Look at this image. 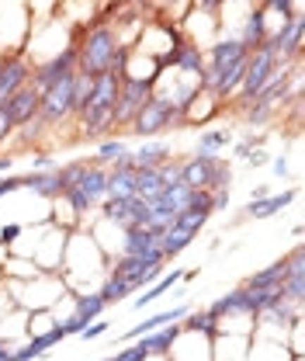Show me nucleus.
I'll use <instances>...</instances> for the list:
<instances>
[{
    "instance_id": "1",
    "label": "nucleus",
    "mask_w": 305,
    "mask_h": 361,
    "mask_svg": "<svg viewBox=\"0 0 305 361\" xmlns=\"http://www.w3.org/2000/svg\"><path fill=\"white\" fill-rule=\"evenodd\" d=\"M115 49H118V39H115V28L108 25H97L84 35V42L77 45V73L84 77H101L111 70V59H115Z\"/></svg>"
},
{
    "instance_id": "2",
    "label": "nucleus",
    "mask_w": 305,
    "mask_h": 361,
    "mask_svg": "<svg viewBox=\"0 0 305 361\" xmlns=\"http://www.w3.org/2000/svg\"><path fill=\"white\" fill-rule=\"evenodd\" d=\"M274 70H278V56H274V49H270V45L263 42L261 49H254V52L247 56V73H243V84H239V97L254 104V101H257V94L270 84Z\"/></svg>"
},
{
    "instance_id": "3",
    "label": "nucleus",
    "mask_w": 305,
    "mask_h": 361,
    "mask_svg": "<svg viewBox=\"0 0 305 361\" xmlns=\"http://www.w3.org/2000/svg\"><path fill=\"white\" fill-rule=\"evenodd\" d=\"M156 77H122L118 101H115V126H132V118L142 111V104L149 101V87Z\"/></svg>"
},
{
    "instance_id": "4",
    "label": "nucleus",
    "mask_w": 305,
    "mask_h": 361,
    "mask_svg": "<svg viewBox=\"0 0 305 361\" xmlns=\"http://www.w3.org/2000/svg\"><path fill=\"white\" fill-rule=\"evenodd\" d=\"M177 118V104L170 97H153L149 94V101L142 104V111L132 118V133L139 135H156L163 133V129H170V122Z\"/></svg>"
},
{
    "instance_id": "5",
    "label": "nucleus",
    "mask_w": 305,
    "mask_h": 361,
    "mask_svg": "<svg viewBox=\"0 0 305 361\" xmlns=\"http://www.w3.org/2000/svg\"><path fill=\"white\" fill-rule=\"evenodd\" d=\"M77 77V73H73ZM73 77H66V80H59L56 87H49L42 94V101H39V126H59L63 118H70L73 115Z\"/></svg>"
},
{
    "instance_id": "6",
    "label": "nucleus",
    "mask_w": 305,
    "mask_h": 361,
    "mask_svg": "<svg viewBox=\"0 0 305 361\" xmlns=\"http://www.w3.org/2000/svg\"><path fill=\"white\" fill-rule=\"evenodd\" d=\"M77 73V45H66L56 59H49L45 66L35 70V80H32V90H39L45 94L49 87H56L59 80H66V77H73Z\"/></svg>"
},
{
    "instance_id": "7",
    "label": "nucleus",
    "mask_w": 305,
    "mask_h": 361,
    "mask_svg": "<svg viewBox=\"0 0 305 361\" xmlns=\"http://www.w3.org/2000/svg\"><path fill=\"white\" fill-rule=\"evenodd\" d=\"M302 32H305V18L299 14V18L285 21L278 35H267V45H270L274 56H278V66H281L285 59H295V56H299V49H302Z\"/></svg>"
},
{
    "instance_id": "8",
    "label": "nucleus",
    "mask_w": 305,
    "mask_h": 361,
    "mask_svg": "<svg viewBox=\"0 0 305 361\" xmlns=\"http://www.w3.org/2000/svg\"><path fill=\"white\" fill-rule=\"evenodd\" d=\"M39 101H42V94L39 90L21 87L7 104H4V111H7V118H11V126H32L35 118H39Z\"/></svg>"
},
{
    "instance_id": "9",
    "label": "nucleus",
    "mask_w": 305,
    "mask_h": 361,
    "mask_svg": "<svg viewBox=\"0 0 305 361\" xmlns=\"http://www.w3.org/2000/svg\"><path fill=\"white\" fill-rule=\"evenodd\" d=\"M108 198H118V202L135 198V164H132V153L115 160V167L108 174Z\"/></svg>"
},
{
    "instance_id": "10",
    "label": "nucleus",
    "mask_w": 305,
    "mask_h": 361,
    "mask_svg": "<svg viewBox=\"0 0 305 361\" xmlns=\"http://www.w3.org/2000/svg\"><path fill=\"white\" fill-rule=\"evenodd\" d=\"M216 164H218V157H201V153H198L194 160L180 164V184L191 188V191H208Z\"/></svg>"
},
{
    "instance_id": "11",
    "label": "nucleus",
    "mask_w": 305,
    "mask_h": 361,
    "mask_svg": "<svg viewBox=\"0 0 305 361\" xmlns=\"http://www.w3.org/2000/svg\"><path fill=\"white\" fill-rule=\"evenodd\" d=\"M28 77H32V70H28L25 59H7V63H0V108L21 87H28Z\"/></svg>"
},
{
    "instance_id": "12",
    "label": "nucleus",
    "mask_w": 305,
    "mask_h": 361,
    "mask_svg": "<svg viewBox=\"0 0 305 361\" xmlns=\"http://www.w3.org/2000/svg\"><path fill=\"white\" fill-rule=\"evenodd\" d=\"M118 87H122V77L118 73H101V77H94L90 80V97H87V108H115V101H118ZM84 108V111H87Z\"/></svg>"
},
{
    "instance_id": "13",
    "label": "nucleus",
    "mask_w": 305,
    "mask_h": 361,
    "mask_svg": "<svg viewBox=\"0 0 305 361\" xmlns=\"http://www.w3.org/2000/svg\"><path fill=\"white\" fill-rule=\"evenodd\" d=\"M285 264H288V274H285V281H281V295H285V302H302L305 295V268H302V247H295L292 250V257H285Z\"/></svg>"
},
{
    "instance_id": "14",
    "label": "nucleus",
    "mask_w": 305,
    "mask_h": 361,
    "mask_svg": "<svg viewBox=\"0 0 305 361\" xmlns=\"http://www.w3.org/2000/svg\"><path fill=\"white\" fill-rule=\"evenodd\" d=\"M63 337H66V330H63V323H59V326L45 330V334H39V337H32L21 351H11V361H35L42 351H49L52 344H59Z\"/></svg>"
},
{
    "instance_id": "15",
    "label": "nucleus",
    "mask_w": 305,
    "mask_h": 361,
    "mask_svg": "<svg viewBox=\"0 0 305 361\" xmlns=\"http://www.w3.org/2000/svg\"><path fill=\"white\" fill-rule=\"evenodd\" d=\"M73 188H80L90 202L97 205V202L108 195V171H101L97 164H87V167H84V174H80V180H77Z\"/></svg>"
},
{
    "instance_id": "16",
    "label": "nucleus",
    "mask_w": 305,
    "mask_h": 361,
    "mask_svg": "<svg viewBox=\"0 0 305 361\" xmlns=\"http://www.w3.org/2000/svg\"><path fill=\"white\" fill-rule=\"evenodd\" d=\"M222 313H247L254 316V306H250V295H247V288H236V292H229V295H222L216 299L212 306H208V316L216 319Z\"/></svg>"
},
{
    "instance_id": "17",
    "label": "nucleus",
    "mask_w": 305,
    "mask_h": 361,
    "mask_svg": "<svg viewBox=\"0 0 305 361\" xmlns=\"http://www.w3.org/2000/svg\"><path fill=\"white\" fill-rule=\"evenodd\" d=\"M212 66L216 70H225V66H232V63H243L250 52H247V45L239 42V39H229V42H218V45H212Z\"/></svg>"
},
{
    "instance_id": "18",
    "label": "nucleus",
    "mask_w": 305,
    "mask_h": 361,
    "mask_svg": "<svg viewBox=\"0 0 305 361\" xmlns=\"http://www.w3.org/2000/svg\"><path fill=\"white\" fill-rule=\"evenodd\" d=\"M239 42L247 45V52H254V49H261L267 42V11L257 7L250 18H247V28H243V39Z\"/></svg>"
},
{
    "instance_id": "19",
    "label": "nucleus",
    "mask_w": 305,
    "mask_h": 361,
    "mask_svg": "<svg viewBox=\"0 0 305 361\" xmlns=\"http://www.w3.org/2000/svg\"><path fill=\"white\" fill-rule=\"evenodd\" d=\"M80 126H84V135H104L115 126V108H87V111H80Z\"/></svg>"
},
{
    "instance_id": "20",
    "label": "nucleus",
    "mask_w": 305,
    "mask_h": 361,
    "mask_svg": "<svg viewBox=\"0 0 305 361\" xmlns=\"http://www.w3.org/2000/svg\"><path fill=\"white\" fill-rule=\"evenodd\" d=\"M243 73H247V59H243V63H232V66H225V70H218L212 94H218V97L236 94V90H239V84H243Z\"/></svg>"
},
{
    "instance_id": "21",
    "label": "nucleus",
    "mask_w": 305,
    "mask_h": 361,
    "mask_svg": "<svg viewBox=\"0 0 305 361\" xmlns=\"http://www.w3.org/2000/svg\"><path fill=\"white\" fill-rule=\"evenodd\" d=\"M184 316H187V310H184V306H177V310H170V313H156V316H149V319H142L139 326H132L125 337H129V341L149 337V334H153V330H160L163 323H174V319H184Z\"/></svg>"
},
{
    "instance_id": "22",
    "label": "nucleus",
    "mask_w": 305,
    "mask_h": 361,
    "mask_svg": "<svg viewBox=\"0 0 305 361\" xmlns=\"http://www.w3.org/2000/svg\"><path fill=\"white\" fill-rule=\"evenodd\" d=\"M285 274H288V264H285V261H274L270 268L257 271V274H250L243 288H281Z\"/></svg>"
},
{
    "instance_id": "23",
    "label": "nucleus",
    "mask_w": 305,
    "mask_h": 361,
    "mask_svg": "<svg viewBox=\"0 0 305 361\" xmlns=\"http://www.w3.org/2000/svg\"><path fill=\"white\" fill-rule=\"evenodd\" d=\"M132 164H135V171H156V167L167 164V146L163 142H149L139 153H132Z\"/></svg>"
},
{
    "instance_id": "24",
    "label": "nucleus",
    "mask_w": 305,
    "mask_h": 361,
    "mask_svg": "<svg viewBox=\"0 0 305 361\" xmlns=\"http://www.w3.org/2000/svg\"><path fill=\"white\" fill-rule=\"evenodd\" d=\"M163 195V178L160 171H135V198L142 202H153Z\"/></svg>"
},
{
    "instance_id": "25",
    "label": "nucleus",
    "mask_w": 305,
    "mask_h": 361,
    "mask_svg": "<svg viewBox=\"0 0 305 361\" xmlns=\"http://www.w3.org/2000/svg\"><path fill=\"white\" fill-rule=\"evenodd\" d=\"M156 243H160V240H156V236H153L146 226L129 229V233H125V247H122L125 254H122V257H142V254H146L149 247H156Z\"/></svg>"
},
{
    "instance_id": "26",
    "label": "nucleus",
    "mask_w": 305,
    "mask_h": 361,
    "mask_svg": "<svg viewBox=\"0 0 305 361\" xmlns=\"http://www.w3.org/2000/svg\"><path fill=\"white\" fill-rule=\"evenodd\" d=\"M25 180V188H32L35 195H42V198H56V195H63V188H59V178H56V171H42V174H28Z\"/></svg>"
},
{
    "instance_id": "27",
    "label": "nucleus",
    "mask_w": 305,
    "mask_h": 361,
    "mask_svg": "<svg viewBox=\"0 0 305 361\" xmlns=\"http://www.w3.org/2000/svg\"><path fill=\"white\" fill-rule=\"evenodd\" d=\"M292 198H295V191H285V195H267L263 202H250V205H247V212H250L254 219H267V216L281 212Z\"/></svg>"
},
{
    "instance_id": "28",
    "label": "nucleus",
    "mask_w": 305,
    "mask_h": 361,
    "mask_svg": "<svg viewBox=\"0 0 305 361\" xmlns=\"http://www.w3.org/2000/svg\"><path fill=\"white\" fill-rule=\"evenodd\" d=\"M194 240V233H187V229H177V226H170L163 236H160V250H163V257H174V254H180L187 243Z\"/></svg>"
},
{
    "instance_id": "29",
    "label": "nucleus",
    "mask_w": 305,
    "mask_h": 361,
    "mask_svg": "<svg viewBox=\"0 0 305 361\" xmlns=\"http://www.w3.org/2000/svg\"><path fill=\"white\" fill-rule=\"evenodd\" d=\"M174 66H180L184 73H201V70H205V56H201L198 45H180V49H177Z\"/></svg>"
},
{
    "instance_id": "30",
    "label": "nucleus",
    "mask_w": 305,
    "mask_h": 361,
    "mask_svg": "<svg viewBox=\"0 0 305 361\" xmlns=\"http://www.w3.org/2000/svg\"><path fill=\"white\" fill-rule=\"evenodd\" d=\"M180 278H184V271H170L167 278H160V281H156V285H153L149 292H142V295L135 299V310H142V306H149V302H156V299H160V295H163L167 288H174V285H177V281H180Z\"/></svg>"
},
{
    "instance_id": "31",
    "label": "nucleus",
    "mask_w": 305,
    "mask_h": 361,
    "mask_svg": "<svg viewBox=\"0 0 305 361\" xmlns=\"http://www.w3.org/2000/svg\"><path fill=\"white\" fill-rule=\"evenodd\" d=\"M101 313H104V299L101 295H80L77 299V313L73 316H80L84 323H94Z\"/></svg>"
},
{
    "instance_id": "32",
    "label": "nucleus",
    "mask_w": 305,
    "mask_h": 361,
    "mask_svg": "<svg viewBox=\"0 0 305 361\" xmlns=\"http://www.w3.org/2000/svg\"><path fill=\"white\" fill-rule=\"evenodd\" d=\"M225 142H229V135L222 133V129H212V133H205L198 139V153L201 157H216L218 149H225Z\"/></svg>"
},
{
    "instance_id": "33",
    "label": "nucleus",
    "mask_w": 305,
    "mask_h": 361,
    "mask_svg": "<svg viewBox=\"0 0 305 361\" xmlns=\"http://www.w3.org/2000/svg\"><path fill=\"white\" fill-rule=\"evenodd\" d=\"M177 334H180V326H170V330H160V334H149V337H142L146 341V348H149V355H156V351H167L170 344L177 341Z\"/></svg>"
},
{
    "instance_id": "34",
    "label": "nucleus",
    "mask_w": 305,
    "mask_h": 361,
    "mask_svg": "<svg viewBox=\"0 0 305 361\" xmlns=\"http://www.w3.org/2000/svg\"><path fill=\"white\" fill-rule=\"evenodd\" d=\"M87 97H90V77L77 73L73 77V115H80L87 108Z\"/></svg>"
},
{
    "instance_id": "35",
    "label": "nucleus",
    "mask_w": 305,
    "mask_h": 361,
    "mask_svg": "<svg viewBox=\"0 0 305 361\" xmlns=\"http://www.w3.org/2000/svg\"><path fill=\"white\" fill-rule=\"evenodd\" d=\"M129 292H132V288H129V285H125V281H122V278H108V285H104V288H101L97 295L104 299V306H111V302H118V299H125Z\"/></svg>"
},
{
    "instance_id": "36",
    "label": "nucleus",
    "mask_w": 305,
    "mask_h": 361,
    "mask_svg": "<svg viewBox=\"0 0 305 361\" xmlns=\"http://www.w3.org/2000/svg\"><path fill=\"white\" fill-rule=\"evenodd\" d=\"M205 223H208V216H198V212H191V209H180L177 219H174L177 229H187V233H194V236H198V229Z\"/></svg>"
},
{
    "instance_id": "37",
    "label": "nucleus",
    "mask_w": 305,
    "mask_h": 361,
    "mask_svg": "<svg viewBox=\"0 0 305 361\" xmlns=\"http://www.w3.org/2000/svg\"><path fill=\"white\" fill-rule=\"evenodd\" d=\"M184 209H191V212H198V216H212V212H216V209H212V191H191V198H187Z\"/></svg>"
},
{
    "instance_id": "38",
    "label": "nucleus",
    "mask_w": 305,
    "mask_h": 361,
    "mask_svg": "<svg viewBox=\"0 0 305 361\" xmlns=\"http://www.w3.org/2000/svg\"><path fill=\"white\" fill-rule=\"evenodd\" d=\"M129 149H125V142L122 139H115V142H104L101 149H97V160L94 164H115L118 157H125Z\"/></svg>"
},
{
    "instance_id": "39",
    "label": "nucleus",
    "mask_w": 305,
    "mask_h": 361,
    "mask_svg": "<svg viewBox=\"0 0 305 361\" xmlns=\"http://www.w3.org/2000/svg\"><path fill=\"white\" fill-rule=\"evenodd\" d=\"M184 330H201V334H216V319L208 316V310H205V313H191V316H187V323H184Z\"/></svg>"
},
{
    "instance_id": "40",
    "label": "nucleus",
    "mask_w": 305,
    "mask_h": 361,
    "mask_svg": "<svg viewBox=\"0 0 305 361\" xmlns=\"http://www.w3.org/2000/svg\"><path fill=\"white\" fill-rule=\"evenodd\" d=\"M149 358V348H146V341L139 337V344H132V348H125V351H118L115 358H108V361H146Z\"/></svg>"
},
{
    "instance_id": "41",
    "label": "nucleus",
    "mask_w": 305,
    "mask_h": 361,
    "mask_svg": "<svg viewBox=\"0 0 305 361\" xmlns=\"http://www.w3.org/2000/svg\"><path fill=\"white\" fill-rule=\"evenodd\" d=\"M163 198H167V205H174L177 212L187 205V198H191V188H184V184H174V188H167L163 191Z\"/></svg>"
},
{
    "instance_id": "42",
    "label": "nucleus",
    "mask_w": 305,
    "mask_h": 361,
    "mask_svg": "<svg viewBox=\"0 0 305 361\" xmlns=\"http://www.w3.org/2000/svg\"><path fill=\"white\" fill-rule=\"evenodd\" d=\"M63 195L70 198V205H73L77 212H90V209H94V202H90V198L84 195V191H80V188H66Z\"/></svg>"
},
{
    "instance_id": "43",
    "label": "nucleus",
    "mask_w": 305,
    "mask_h": 361,
    "mask_svg": "<svg viewBox=\"0 0 305 361\" xmlns=\"http://www.w3.org/2000/svg\"><path fill=\"white\" fill-rule=\"evenodd\" d=\"M247 118H250V126H263V122L270 118V108H263V104H254Z\"/></svg>"
},
{
    "instance_id": "44",
    "label": "nucleus",
    "mask_w": 305,
    "mask_h": 361,
    "mask_svg": "<svg viewBox=\"0 0 305 361\" xmlns=\"http://www.w3.org/2000/svg\"><path fill=\"white\" fill-rule=\"evenodd\" d=\"M104 330H108V323H90V326H84L80 334H84V341H97Z\"/></svg>"
},
{
    "instance_id": "45",
    "label": "nucleus",
    "mask_w": 305,
    "mask_h": 361,
    "mask_svg": "<svg viewBox=\"0 0 305 361\" xmlns=\"http://www.w3.org/2000/svg\"><path fill=\"white\" fill-rule=\"evenodd\" d=\"M84 326H87V323H84V319H80V316H70V319H66V323H63V330H66V337H70V334H80V330H84Z\"/></svg>"
},
{
    "instance_id": "46",
    "label": "nucleus",
    "mask_w": 305,
    "mask_h": 361,
    "mask_svg": "<svg viewBox=\"0 0 305 361\" xmlns=\"http://www.w3.org/2000/svg\"><path fill=\"white\" fill-rule=\"evenodd\" d=\"M18 236H21V226L18 223H11V226L0 229V240H4V243H11V240H18Z\"/></svg>"
},
{
    "instance_id": "47",
    "label": "nucleus",
    "mask_w": 305,
    "mask_h": 361,
    "mask_svg": "<svg viewBox=\"0 0 305 361\" xmlns=\"http://www.w3.org/2000/svg\"><path fill=\"white\" fill-rule=\"evenodd\" d=\"M11 129H14V126H11V118H7V111L0 108V142H4V139L11 135Z\"/></svg>"
},
{
    "instance_id": "48",
    "label": "nucleus",
    "mask_w": 305,
    "mask_h": 361,
    "mask_svg": "<svg viewBox=\"0 0 305 361\" xmlns=\"http://www.w3.org/2000/svg\"><path fill=\"white\" fill-rule=\"evenodd\" d=\"M49 167H52V157H35V164H32L35 174H42V171H49Z\"/></svg>"
},
{
    "instance_id": "49",
    "label": "nucleus",
    "mask_w": 305,
    "mask_h": 361,
    "mask_svg": "<svg viewBox=\"0 0 305 361\" xmlns=\"http://www.w3.org/2000/svg\"><path fill=\"white\" fill-rule=\"evenodd\" d=\"M236 153H239V157H250V153H254V142H250V139H247V142H239V146H236Z\"/></svg>"
},
{
    "instance_id": "50",
    "label": "nucleus",
    "mask_w": 305,
    "mask_h": 361,
    "mask_svg": "<svg viewBox=\"0 0 305 361\" xmlns=\"http://www.w3.org/2000/svg\"><path fill=\"white\" fill-rule=\"evenodd\" d=\"M247 160H250L254 167H261V164H263V153H261V149H257V153H254V157H247Z\"/></svg>"
},
{
    "instance_id": "51",
    "label": "nucleus",
    "mask_w": 305,
    "mask_h": 361,
    "mask_svg": "<svg viewBox=\"0 0 305 361\" xmlns=\"http://www.w3.org/2000/svg\"><path fill=\"white\" fill-rule=\"evenodd\" d=\"M11 164H14L11 157H0V174H4V171H11Z\"/></svg>"
},
{
    "instance_id": "52",
    "label": "nucleus",
    "mask_w": 305,
    "mask_h": 361,
    "mask_svg": "<svg viewBox=\"0 0 305 361\" xmlns=\"http://www.w3.org/2000/svg\"><path fill=\"white\" fill-rule=\"evenodd\" d=\"M0 361H11V351H7L4 344H0Z\"/></svg>"
},
{
    "instance_id": "53",
    "label": "nucleus",
    "mask_w": 305,
    "mask_h": 361,
    "mask_svg": "<svg viewBox=\"0 0 305 361\" xmlns=\"http://www.w3.org/2000/svg\"><path fill=\"white\" fill-rule=\"evenodd\" d=\"M104 361H108V358H104Z\"/></svg>"
}]
</instances>
